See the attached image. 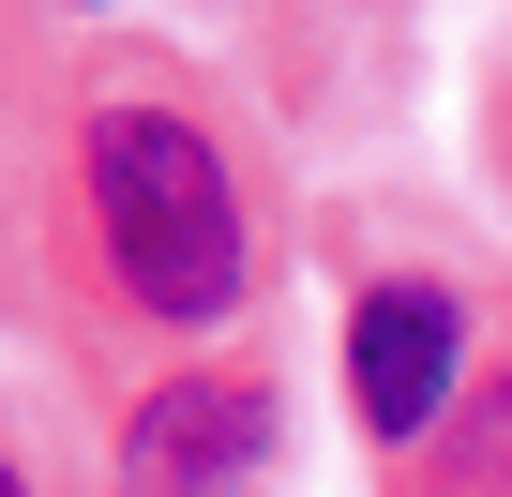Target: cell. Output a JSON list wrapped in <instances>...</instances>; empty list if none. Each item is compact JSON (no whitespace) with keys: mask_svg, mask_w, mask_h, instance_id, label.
Returning a JSON list of instances; mask_svg holds the SVG:
<instances>
[{"mask_svg":"<svg viewBox=\"0 0 512 497\" xmlns=\"http://www.w3.org/2000/svg\"><path fill=\"white\" fill-rule=\"evenodd\" d=\"M452 347H467L452 287H362V317H347V407L377 437H422L452 407Z\"/></svg>","mask_w":512,"mask_h":497,"instance_id":"cell-3","label":"cell"},{"mask_svg":"<svg viewBox=\"0 0 512 497\" xmlns=\"http://www.w3.org/2000/svg\"><path fill=\"white\" fill-rule=\"evenodd\" d=\"M0 497H31V482H16V467H0Z\"/></svg>","mask_w":512,"mask_h":497,"instance_id":"cell-5","label":"cell"},{"mask_svg":"<svg viewBox=\"0 0 512 497\" xmlns=\"http://www.w3.org/2000/svg\"><path fill=\"white\" fill-rule=\"evenodd\" d=\"M482 482H512V407H497V437H482Z\"/></svg>","mask_w":512,"mask_h":497,"instance_id":"cell-4","label":"cell"},{"mask_svg":"<svg viewBox=\"0 0 512 497\" xmlns=\"http://www.w3.org/2000/svg\"><path fill=\"white\" fill-rule=\"evenodd\" d=\"M256 452H272V392L256 377H166L121 437V482L136 497H226Z\"/></svg>","mask_w":512,"mask_h":497,"instance_id":"cell-2","label":"cell"},{"mask_svg":"<svg viewBox=\"0 0 512 497\" xmlns=\"http://www.w3.org/2000/svg\"><path fill=\"white\" fill-rule=\"evenodd\" d=\"M91 226H106V272L166 332H211L241 302V196H226V151L181 106H106L91 121Z\"/></svg>","mask_w":512,"mask_h":497,"instance_id":"cell-1","label":"cell"}]
</instances>
